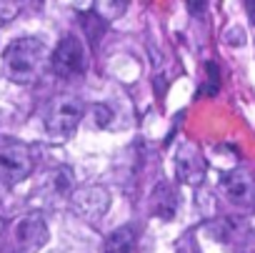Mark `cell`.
Returning <instances> with one entry per match:
<instances>
[{
	"instance_id": "obj_8",
	"label": "cell",
	"mask_w": 255,
	"mask_h": 253,
	"mask_svg": "<svg viewBox=\"0 0 255 253\" xmlns=\"http://www.w3.org/2000/svg\"><path fill=\"white\" fill-rule=\"evenodd\" d=\"M48 243V226L40 216H25L15 223V246L20 253H33Z\"/></svg>"
},
{
	"instance_id": "obj_15",
	"label": "cell",
	"mask_w": 255,
	"mask_h": 253,
	"mask_svg": "<svg viewBox=\"0 0 255 253\" xmlns=\"http://www.w3.org/2000/svg\"><path fill=\"white\" fill-rule=\"evenodd\" d=\"M245 8H248V13H250V18H253V23H255V0H250Z\"/></svg>"
},
{
	"instance_id": "obj_4",
	"label": "cell",
	"mask_w": 255,
	"mask_h": 253,
	"mask_svg": "<svg viewBox=\"0 0 255 253\" xmlns=\"http://www.w3.org/2000/svg\"><path fill=\"white\" fill-rule=\"evenodd\" d=\"M33 171V158L25 143L13 138H0V176L10 186L25 181Z\"/></svg>"
},
{
	"instance_id": "obj_12",
	"label": "cell",
	"mask_w": 255,
	"mask_h": 253,
	"mask_svg": "<svg viewBox=\"0 0 255 253\" xmlns=\"http://www.w3.org/2000/svg\"><path fill=\"white\" fill-rule=\"evenodd\" d=\"M125 8H128V3H113V0H103V3H93V10H95V18L100 20H105V23H110V20H115V18H120L123 13H125Z\"/></svg>"
},
{
	"instance_id": "obj_1",
	"label": "cell",
	"mask_w": 255,
	"mask_h": 253,
	"mask_svg": "<svg viewBox=\"0 0 255 253\" xmlns=\"http://www.w3.org/2000/svg\"><path fill=\"white\" fill-rule=\"evenodd\" d=\"M48 63H50V48L38 35L15 38L3 50V73L10 83H18V85L35 83L43 75Z\"/></svg>"
},
{
	"instance_id": "obj_16",
	"label": "cell",
	"mask_w": 255,
	"mask_h": 253,
	"mask_svg": "<svg viewBox=\"0 0 255 253\" xmlns=\"http://www.w3.org/2000/svg\"><path fill=\"white\" fill-rule=\"evenodd\" d=\"M0 233H3V218H0Z\"/></svg>"
},
{
	"instance_id": "obj_2",
	"label": "cell",
	"mask_w": 255,
	"mask_h": 253,
	"mask_svg": "<svg viewBox=\"0 0 255 253\" xmlns=\"http://www.w3.org/2000/svg\"><path fill=\"white\" fill-rule=\"evenodd\" d=\"M85 115V105L75 95H55L43 113V125L53 138H70Z\"/></svg>"
},
{
	"instance_id": "obj_13",
	"label": "cell",
	"mask_w": 255,
	"mask_h": 253,
	"mask_svg": "<svg viewBox=\"0 0 255 253\" xmlns=\"http://www.w3.org/2000/svg\"><path fill=\"white\" fill-rule=\"evenodd\" d=\"M90 118H93L95 128H108L110 118H113V110H110V105H105V103H95V105H90Z\"/></svg>"
},
{
	"instance_id": "obj_7",
	"label": "cell",
	"mask_w": 255,
	"mask_h": 253,
	"mask_svg": "<svg viewBox=\"0 0 255 253\" xmlns=\"http://www.w3.org/2000/svg\"><path fill=\"white\" fill-rule=\"evenodd\" d=\"M108 206H110V196L100 186H85L73 193V211L85 221H95V218L105 216Z\"/></svg>"
},
{
	"instance_id": "obj_9",
	"label": "cell",
	"mask_w": 255,
	"mask_h": 253,
	"mask_svg": "<svg viewBox=\"0 0 255 253\" xmlns=\"http://www.w3.org/2000/svg\"><path fill=\"white\" fill-rule=\"evenodd\" d=\"M138 243V231L135 226H120L113 233H108L103 243V253H133Z\"/></svg>"
},
{
	"instance_id": "obj_10",
	"label": "cell",
	"mask_w": 255,
	"mask_h": 253,
	"mask_svg": "<svg viewBox=\"0 0 255 253\" xmlns=\"http://www.w3.org/2000/svg\"><path fill=\"white\" fill-rule=\"evenodd\" d=\"M155 213L163 218V221H173L175 218V211H178V198H175V191L168 186V183H160L158 191H155Z\"/></svg>"
},
{
	"instance_id": "obj_3",
	"label": "cell",
	"mask_w": 255,
	"mask_h": 253,
	"mask_svg": "<svg viewBox=\"0 0 255 253\" xmlns=\"http://www.w3.org/2000/svg\"><path fill=\"white\" fill-rule=\"evenodd\" d=\"M50 65L60 78H78L88 68V48L80 35H63L55 50L50 53Z\"/></svg>"
},
{
	"instance_id": "obj_6",
	"label": "cell",
	"mask_w": 255,
	"mask_h": 253,
	"mask_svg": "<svg viewBox=\"0 0 255 253\" xmlns=\"http://www.w3.org/2000/svg\"><path fill=\"white\" fill-rule=\"evenodd\" d=\"M220 188L225 198L238 208H253L255 206V178L245 168H235L220 178Z\"/></svg>"
},
{
	"instance_id": "obj_5",
	"label": "cell",
	"mask_w": 255,
	"mask_h": 253,
	"mask_svg": "<svg viewBox=\"0 0 255 253\" xmlns=\"http://www.w3.org/2000/svg\"><path fill=\"white\" fill-rule=\"evenodd\" d=\"M175 173H178V181L185 183V186H200L205 181V173H208V163L203 158V153L198 151L195 143H180L178 151H175Z\"/></svg>"
},
{
	"instance_id": "obj_14",
	"label": "cell",
	"mask_w": 255,
	"mask_h": 253,
	"mask_svg": "<svg viewBox=\"0 0 255 253\" xmlns=\"http://www.w3.org/2000/svg\"><path fill=\"white\" fill-rule=\"evenodd\" d=\"M10 188H13V186H10V183L3 178V176H0V201H3V198L8 196V191H10Z\"/></svg>"
},
{
	"instance_id": "obj_11",
	"label": "cell",
	"mask_w": 255,
	"mask_h": 253,
	"mask_svg": "<svg viewBox=\"0 0 255 253\" xmlns=\"http://www.w3.org/2000/svg\"><path fill=\"white\" fill-rule=\"evenodd\" d=\"M45 183L50 186V193L53 198L58 196H68L70 188H73V171L70 168H55L45 176Z\"/></svg>"
}]
</instances>
